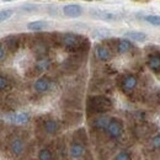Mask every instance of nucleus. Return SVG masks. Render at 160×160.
<instances>
[{
    "instance_id": "obj_1",
    "label": "nucleus",
    "mask_w": 160,
    "mask_h": 160,
    "mask_svg": "<svg viewBox=\"0 0 160 160\" xmlns=\"http://www.w3.org/2000/svg\"><path fill=\"white\" fill-rule=\"evenodd\" d=\"M59 46L72 54H74V53H84L85 54L90 48V41L85 36H81L78 33L65 32V33H60Z\"/></svg>"
},
{
    "instance_id": "obj_2",
    "label": "nucleus",
    "mask_w": 160,
    "mask_h": 160,
    "mask_svg": "<svg viewBox=\"0 0 160 160\" xmlns=\"http://www.w3.org/2000/svg\"><path fill=\"white\" fill-rule=\"evenodd\" d=\"M112 107V100L105 95H91L86 100V112L89 116L105 115L106 112L111 111Z\"/></svg>"
},
{
    "instance_id": "obj_3",
    "label": "nucleus",
    "mask_w": 160,
    "mask_h": 160,
    "mask_svg": "<svg viewBox=\"0 0 160 160\" xmlns=\"http://www.w3.org/2000/svg\"><path fill=\"white\" fill-rule=\"evenodd\" d=\"M106 132L107 134L112 138V139H118L122 137L123 134V122L117 118V117H113L111 118L108 122V126L106 128Z\"/></svg>"
},
{
    "instance_id": "obj_4",
    "label": "nucleus",
    "mask_w": 160,
    "mask_h": 160,
    "mask_svg": "<svg viewBox=\"0 0 160 160\" xmlns=\"http://www.w3.org/2000/svg\"><path fill=\"white\" fill-rule=\"evenodd\" d=\"M22 40H23V35H10L1 41V43L4 44L6 51H9L10 53H15L23 43Z\"/></svg>"
},
{
    "instance_id": "obj_5",
    "label": "nucleus",
    "mask_w": 160,
    "mask_h": 160,
    "mask_svg": "<svg viewBox=\"0 0 160 160\" xmlns=\"http://www.w3.org/2000/svg\"><path fill=\"white\" fill-rule=\"evenodd\" d=\"M138 85V79L133 74H126L122 75L120 79V88L121 90L126 94H131Z\"/></svg>"
},
{
    "instance_id": "obj_6",
    "label": "nucleus",
    "mask_w": 160,
    "mask_h": 160,
    "mask_svg": "<svg viewBox=\"0 0 160 160\" xmlns=\"http://www.w3.org/2000/svg\"><path fill=\"white\" fill-rule=\"evenodd\" d=\"M95 56L100 62H108L112 59V49L106 43H100L95 47Z\"/></svg>"
},
{
    "instance_id": "obj_7",
    "label": "nucleus",
    "mask_w": 160,
    "mask_h": 160,
    "mask_svg": "<svg viewBox=\"0 0 160 160\" xmlns=\"http://www.w3.org/2000/svg\"><path fill=\"white\" fill-rule=\"evenodd\" d=\"M85 154V143L82 140L75 139L69 147V155L73 159H80Z\"/></svg>"
},
{
    "instance_id": "obj_8",
    "label": "nucleus",
    "mask_w": 160,
    "mask_h": 160,
    "mask_svg": "<svg viewBox=\"0 0 160 160\" xmlns=\"http://www.w3.org/2000/svg\"><path fill=\"white\" fill-rule=\"evenodd\" d=\"M9 150L14 157H20L25 152V142L20 137H14L9 142Z\"/></svg>"
},
{
    "instance_id": "obj_9",
    "label": "nucleus",
    "mask_w": 160,
    "mask_h": 160,
    "mask_svg": "<svg viewBox=\"0 0 160 160\" xmlns=\"http://www.w3.org/2000/svg\"><path fill=\"white\" fill-rule=\"evenodd\" d=\"M91 16L102 21H117L121 19L118 14L112 12V11H107V10H92Z\"/></svg>"
},
{
    "instance_id": "obj_10",
    "label": "nucleus",
    "mask_w": 160,
    "mask_h": 160,
    "mask_svg": "<svg viewBox=\"0 0 160 160\" xmlns=\"http://www.w3.org/2000/svg\"><path fill=\"white\" fill-rule=\"evenodd\" d=\"M110 120L111 118L105 116V115H96L90 121V126H91V128H94L96 131H106Z\"/></svg>"
},
{
    "instance_id": "obj_11",
    "label": "nucleus",
    "mask_w": 160,
    "mask_h": 160,
    "mask_svg": "<svg viewBox=\"0 0 160 160\" xmlns=\"http://www.w3.org/2000/svg\"><path fill=\"white\" fill-rule=\"evenodd\" d=\"M33 88H35L36 92H38V94H44V92H47V91L51 90V88H52V81H51V79H49L48 77H41V78H38V79L35 81Z\"/></svg>"
},
{
    "instance_id": "obj_12",
    "label": "nucleus",
    "mask_w": 160,
    "mask_h": 160,
    "mask_svg": "<svg viewBox=\"0 0 160 160\" xmlns=\"http://www.w3.org/2000/svg\"><path fill=\"white\" fill-rule=\"evenodd\" d=\"M147 65L148 68L157 73V74H160V51L158 52H153L148 56V59H147Z\"/></svg>"
},
{
    "instance_id": "obj_13",
    "label": "nucleus",
    "mask_w": 160,
    "mask_h": 160,
    "mask_svg": "<svg viewBox=\"0 0 160 160\" xmlns=\"http://www.w3.org/2000/svg\"><path fill=\"white\" fill-rule=\"evenodd\" d=\"M82 8L78 5V4H69V5H65L63 8V12L67 18H72V19H75V18H79L82 14Z\"/></svg>"
},
{
    "instance_id": "obj_14",
    "label": "nucleus",
    "mask_w": 160,
    "mask_h": 160,
    "mask_svg": "<svg viewBox=\"0 0 160 160\" xmlns=\"http://www.w3.org/2000/svg\"><path fill=\"white\" fill-rule=\"evenodd\" d=\"M42 128L47 134H56L59 131V123L53 118H46L42 122Z\"/></svg>"
},
{
    "instance_id": "obj_15",
    "label": "nucleus",
    "mask_w": 160,
    "mask_h": 160,
    "mask_svg": "<svg viewBox=\"0 0 160 160\" xmlns=\"http://www.w3.org/2000/svg\"><path fill=\"white\" fill-rule=\"evenodd\" d=\"M132 48H133V44H132L131 41H128V40H117L116 41V51H117L120 54L128 53Z\"/></svg>"
},
{
    "instance_id": "obj_16",
    "label": "nucleus",
    "mask_w": 160,
    "mask_h": 160,
    "mask_svg": "<svg viewBox=\"0 0 160 160\" xmlns=\"http://www.w3.org/2000/svg\"><path fill=\"white\" fill-rule=\"evenodd\" d=\"M49 67H51V60L48 59V58H46V57H42L35 64V73L36 74L44 73L46 70L49 69Z\"/></svg>"
},
{
    "instance_id": "obj_17",
    "label": "nucleus",
    "mask_w": 160,
    "mask_h": 160,
    "mask_svg": "<svg viewBox=\"0 0 160 160\" xmlns=\"http://www.w3.org/2000/svg\"><path fill=\"white\" fill-rule=\"evenodd\" d=\"M124 36L134 42H145L147 41V35L140 31H128L124 33Z\"/></svg>"
},
{
    "instance_id": "obj_18",
    "label": "nucleus",
    "mask_w": 160,
    "mask_h": 160,
    "mask_svg": "<svg viewBox=\"0 0 160 160\" xmlns=\"http://www.w3.org/2000/svg\"><path fill=\"white\" fill-rule=\"evenodd\" d=\"M47 27H48V22L42 21V20L32 21V22H28V23H27V28H28L30 31H35V32L42 31V30H44V28H47Z\"/></svg>"
},
{
    "instance_id": "obj_19",
    "label": "nucleus",
    "mask_w": 160,
    "mask_h": 160,
    "mask_svg": "<svg viewBox=\"0 0 160 160\" xmlns=\"http://www.w3.org/2000/svg\"><path fill=\"white\" fill-rule=\"evenodd\" d=\"M9 118H10L11 122H14V123H16V124H25V123L28 122L30 116H28L27 113H25V112H20V113H14V115H11Z\"/></svg>"
},
{
    "instance_id": "obj_20",
    "label": "nucleus",
    "mask_w": 160,
    "mask_h": 160,
    "mask_svg": "<svg viewBox=\"0 0 160 160\" xmlns=\"http://www.w3.org/2000/svg\"><path fill=\"white\" fill-rule=\"evenodd\" d=\"M38 159L40 160H53V154L48 148H42L38 152Z\"/></svg>"
},
{
    "instance_id": "obj_21",
    "label": "nucleus",
    "mask_w": 160,
    "mask_h": 160,
    "mask_svg": "<svg viewBox=\"0 0 160 160\" xmlns=\"http://www.w3.org/2000/svg\"><path fill=\"white\" fill-rule=\"evenodd\" d=\"M144 21H147L148 23L160 27V16L159 15H147L144 16Z\"/></svg>"
},
{
    "instance_id": "obj_22",
    "label": "nucleus",
    "mask_w": 160,
    "mask_h": 160,
    "mask_svg": "<svg viewBox=\"0 0 160 160\" xmlns=\"http://www.w3.org/2000/svg\"><path fill=\"white\" fill-rule=\"evenodd\" d=\"M14 11L11 9H5V10H1L0 11V23L4 22V21L9 20L11 16H12Z\"/></svg>"
},
{
    "instance_id": "obj_23",
    "label": "nucleus",
    "mask_w": 160,
    "mask_h": 160,
    "mask_svg": "<svg viewBox=\"0 0 160 160\" xmlns=\"http://www.w3.org/2000/svg\"><path fill=\"white\" fill-rule=\"evenodd\" d=\"M150 144H152V148H153V149H160V133L155 134V136L152 138Z\"/></svg>"
},
{
    "instance_id": "obj_24",
    "label": "nucleus",
    "mask_w": 160,
    "mask_h": 160,
    "mask_svg": "<svg viewBox=\"0 0 160 160\" xmlns=\"http://www.w3.org/2000/svg\"><path fill=\"white\" fill-rule=\"evenodd\" d=\"M113 160H132V159H131V154L128 152H120L113 158Z\"/></svg>"
},
{
    "instance_id": "obj_25",
    "label": "nucleus",
    "mask_w": 160,
    "mask_h": 160,
    "mask_svg": "<svg viewBox=\"0 0 160 160\" xmlns=\"http://www.w3.org/2000/svg\"><path fill=\"white\" fill-rule=\"evenodd\" d=\"M8 86H9V81H8V79H6L5 77L0 75V91L5 90Z\"/></svg>"
},
{
    "instance_id": "obj_26",
    "label": "nucleus",
    "mask_w": 160,
    "mask_h": 160,
    "mask_svg": "<svg viewBox=\"0 0 160 160\" xmlns=\"http://www.w3.org/2000/svg\"><path fill=\"white\" fill-rule=\"evenodd\" d=\"M95 36L99 37V38H105V37L108 36V31L107 30H98L95 32Z\"/></svg>"
},
{
    "instance_id": "obj_27",
    "label": "nucleus",
    "mask_w": 160,
    "mask_h": 160,
    "mask_svg": "<svg viewBox=\"0 0 160 160\" xmlns=\"http://www.w3.org/2000/svg\"><path fill=\"white\" fill-rule=\"evenodd\" d=\"M5 57H6V48L0 42V62H2V60L5 59Z\"/></svg>"
},
{
    "instance_id": "obj_28",
    "label": "nucleus",
    "mask_w": 160,
    "mask_h": 160,
    "mask_svg": "<svg viewBox=\"0 0 160 160\" xmlns=\"http://www.w3.org/2000/svg\"><path fill=\"white\" fill-rule=\"evenodd\" d=\"M22 10H26V11H36V10H37V6L25 5V6H22Z\"/></svg>"
},
{
    "instance_id": "obj_29",
    "label": "nucleus",
    "mask_w": 160,
    "mask_h": 160,
    "mask_svg": "<svg viewBox=\"0 0 160 160\" xmlns=\"http://www.w3.org/2000/svg\"><path fill=\"white\" fill-rule=\"evenodd\" d=\"M2 1H12V0H2Z\"/></svg>"
}]
</instances>
